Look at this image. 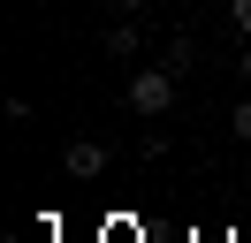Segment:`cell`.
Instances as JSON below:
<instances>
[{
  "label": "cell",
  "mask_w": 251,
  "mask_h": 243,
  "mask_svg": "<svg viewBox=\"0 0 251 243\" xmlns=\"http://www.w3.org/2000/svg\"><path fill=\"white\" fill-rule=\"evenodd\" d=\"M175 84H183V76L168 69V61H160V69H137L129 76V114H145V122H160L175 106Z\"/></svg>",
  "instance_id": "cell-1"
},
{
  "label": "cell",
  "mask_w": 251,
  "mask_h": 243,
  "mask_svg": "<svg viewBox=\"0 0 251 243\" xmlns=\"http://www.w3.org/2000/svg\"><path fill=\"white\" fill-rule=\"evenodd\" d=\"M61 167H69V182H99L107 175V145H99V137H76V145L61 152Z\"/></svg>",
  "instance_id": "cell-2"
},
{
  "label": "cell",
  "mask_w": 251,
  "mask_h": 243,
  "mask_svg": "<svg viewBox=\"0 0 251 243\" xmlns=\"http://www.w3.org/2000/svg\"><path fill=\"white\" fill-rule=\"evenodd\" d=\"M137 46H145V38H137V23H129V15H122V23L107 30V53H114V61H129V53H137Z\"/></svg>",
  "instance_id": "cell-3"
},
{
  "label": "cell",
  "mask_w": 251,
  "mask_h": 243,
  "mask_svg": "<svg viewBox=\"0 0 251 243\" xmlns=\"http://www.w3.org/2000/svg\"><path fill=\"white\" fill-rule=\"evenodd\" d=\"M190 53H198V46H190V38H183V30H175V38H168V53H160V61H168V69H175V76H183V69H190Z\"/></svg>",
  "instance_id": "cell-4"
},
{
  "label": "cell",
  "mask_w": 251,
  "mask_h": 243,
  "mask_svg": "<svg viewBox=\"0 0 251 243\" xmlns=\"http://www.w3.org/2000/svg\"><path fill=\"white\" fill-rule=\"evenodd\" d=\"M228 129H236V137L251 145V99H244V106H228Z\"/></svg>",
  "instance_id": "cell-5"
},
{
  "label": "cell",
  "mask_w": 251,
  "mask_h": 243,
  "mask_svg": "<svg viewBox=\"0 0 251 243\" xmlns=\"http://www.w3.org/2000/svg\"><path fill=\"white\" fill-rule=\"evenodd\" d=\"M228 23H236V30H251V0H228Z\"/></svg>",
  "instance_id": "cell-6"
},
{
  "label": "cell",
  "mask_w": 251,
  "mask_h": 243,
  "mask_svg": "<svg viewBox=\"0 0 251 243\" xmlns=\"http://www.w3.org/2000/svg\"><path fill=\"white\" fill-rule=\"evenodd\" d=\"M107 8H114V15H145L152 0H107Z\"/></svg>",
  "instance_id": "cell-7"
},
{
  "label": "cell",
  "mask_w": 251,
  "mask_h": 243,
  "mask_svg": "<svg viewBox=\"0 0 251 243\" xmlns=\"http://www.w3.org/2000/svg\"><path fill=\"white\" fill-rule=\"evenodd\" d=\"M236 69H244V76H251V46H244V61H236Z\"/></svg>",
  "instance_id": "cell-8"
}]
</instances>
